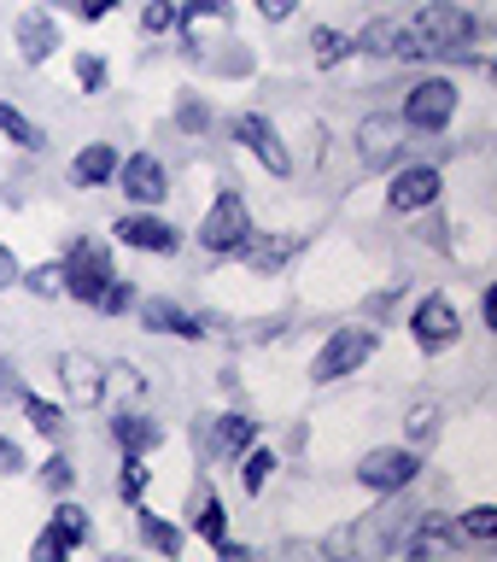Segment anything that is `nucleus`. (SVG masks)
I'll return each mask as SVG.
<instances>
[{
  "label": "nucleus",
  "mask_w": 497,
  "mask_h": 562,
  "mask_svg": "<svg viewBox=\"0 0 497 562\" xmlns=\"http://www.w3.org/2000/svg\"><path fill=\"white\" fill-rule=\"evenodd\" d=\"M410 24H416L421 42H428V59L433 53H468L474 35H481V24H474V12L463 7V0H428Z\"/></svg>",
  "instance_id": "obj_1"
},
{
  "label": "nucleus",
  "mask_w": 497,
  "mask_h": 562,
  "mask_svg": "<svg viewBox=\"0 0 497 562\" xmlns=\"http://www.w3.org/2000/svg\"><path fill=\"white\" fill-rule=\"evenodd\" d=\"M375 358V328H363V323H351V328H334L323 346H316V358H310V381L316 386H328V381H346V375H358V369Z\"/></svg>",
  "instance_id": "obj_2"
},
{
  "label": "nucleus",
  "mask_w": 497,
  "mask_h": 562,
  "mask_svg": "<svg viewBox=\"0 0 497 562\" xmlns=\"http://www.w3.org/2000/svg\"><path fill=\"white\" fill-rule=\"evenodd\" d=\"M246 235H252V211H246V200H240L235 188H223L217 200H211L205 223H200V246H205L211 258H235Z\"/></svg>",
  "instance_id": "obj_3"
},
{
  "label": "nucleus",
  "mask_w": 497,
  "mask_h": 562,
  "mask_svg": "<svg viewBox=\"0 0 497 562\" xmlns=\"http://www.w3.org/2000/svg\"><path fill=\"white\" fill-rule=\"evenodd\" d=\"M410 130L421 135H439V130H451V117H456V82L451 77H421L410 94H404V112H398Z\"/></svg>",
  "instance_id": "obj_4"
},
{
  "label": "nucleus",
  "mask_w": 497,
  "mask_h": 562,
  "mask_svg": "<svg viewBox=\"0 0 497 562\" xmlns=\"http://www.w3.org/2000/svg\"><path fill=\"white\" fill-rule=\"evenodd\" d=\"M410 334H416V346L428 351H451L456 340H463V316H456L451 305V293H428V299H416V311H410Z\"/></svg>",
  "instance_id": "obj_5"
},
{
  "label": "nucleus",
  "mask_w": 497,
  "mask_h": 562,
  "mask_svg": "<svg viewBox=\"0 0 497 562\" xmlns=\"http://www.w3.org/2000/svg\"><path fill=\"white\" fill-rule=\"evenodd\" d=\"M416 474H421V457L404 451V446H375V451L358 457V481L369 492H410Z\"/></svg>",
  "instance_id": "obj_6"
},
{
  "label": "nucleus",
  "mask_w": 497,
  "mask_h": 562,
  "mask_svg": "<svg viewBox=\"0 0 497 562\" xmlns=\"http://www.w3.org/2000/svg\"><path fill=\"white\" fill-rule=\"evenodd\" d=\"M112 258H105V246L94 240H70V252H65V293L77 299V305H94V293L112 281Z\"/></svg>",
  "instance_id": "obj_7"
},
{
  "label": "nucleus",
  "mask_w": 497,
  "mask_h": 562,
  "mask_svg": "<svg viewBox=\"0 0 497 562\" xmlns=\"http://www.w3.org/2000/svg\"><path fill=\"white\" fill-rule=\"evenodd\" d=\"M112 240L117 246H135V252H153V258H170L176 246H182V228L153 217V211H123L112 223Z\"/></svg>",
  "instance_id": "obj_8"
},
{
  "label": "nucleus",
  "mask_w": 497,
  "mask_h": 562,
  "mask_svg": "<svg viewBox=\"0 0 497 562\" xmlns=\"http://www.w3.org/2000/svg\"><path fill=\"white\" fill-rule=\"evenodd\" d=\"M117 182L135 205H165L170 200V170H165V158H153V153L117 158Z\"/></svg>",
  "instance_id": "obj_9"
},
{
  "label": "nucleus",
  "mask_w": 497,
  "mask_h": 562,
  "mask_svg": "<svg viewBox=\"0 0 497 562\" xmlns=\"http://www.w3.org/2000/svg\"><path fill=\"white\" fill-rule=\"evenodd\" d=\"M235 140H240L252 158H263V170H270V176H293V153L281 147L275 123L263 117V112H240V117H235Z\"/></svg>",
  "instance_id": "obj_10"
},
{
  "label": "nucleus",
  "mask_w": 497,
  "mask_h": 562,
  "mask_svg": "<svg viewBox=\"0 0 497 562\" xmlns=\"http://www.w3.org/2000/svg\"><path fill=\"white\" fill-rule=\"evenodd\" d=\"M88 533H94V521H88V509L82 504H59L53 509V521H47V533L30 544L35 562H53V557H65V551H77V544H88Z\"/></svg>",
  "instance_id": "obj_11"
},
{
  "label": "nucleus",
  "mask_w": 497,
  "mask_h": 562,
  "mask_svg": "<svg viewBox=\"0 0 497 562\" xmlns=\"http://www.w3.org/2000/svg\"><path fill=\"white\" fill-rule=\"evenodd\" d=\"M439 188H445L439 165H404V170L393 176V188H386V205L410 217V211H428V205L439 200Z\"/></svg>",
  "instance_id": "obj_12"
},
{
  "label": "nucleus",
  "mask_w": 497,
  "mask_h": 562,
  "mask_svg": "<svg viewBox=\"0 0 497 562\" xmlns=\"http://www.w3.org/2000/svg\"><path fill=\"white\" fill-rule=\"evenodd\" d=\"M59 386H65V398H77L88 411V404L105 398V363L94 351H59Z\"/></svg>",
  "instance_id": "obj_13"
},
{
  "label": "nucleus",
  "mask_w": 497,
  "mask_h": 562,
  "mask_svg": "<svg viewBox=\"0 0 497 562\" xmlns=\"http://www.w3.org/2000/svg\"><path fill=\"white\" fill-rule=\"evenodd\" d=\"M404 130H410V123L404 117H363L358 123V165H393V158L404 153Z\"/></svg>",
  "instance_id": "obj_14"
},
{
  "label": "nucleus",
  "mask_w": 497,
  "mask_h": 562,
  "mask_svg": "<svg viewBox=\"0 0 497 562\" xmlns=\"http://www.w3.org/2000/svg\"><path fill=\"white\" fill-rule=\"evenodd\" d=\"M135 311H140V328L147 334H176V340H200L205 323L193 311H182L176 299H135Z\"/></svg>",
  "instance_id": "obj_15"
},
{
  "label": "nucleus",
  "mask_w": 497,
  "mask_h": 562,
  "mask_svg": "<svg viewBox=\"0 0 497 562\" xmlns=\"http://www.w3.org/2000/svg\"><path fill=\"white\" fill-rule=\"evenodd\" d=\"M258 439V422L246 416V411H223V416H211V434H205V446L217 463H235V457L246 451Z\"/></svg>",
  "instance_id": "obj_16"
},
{
  "label": "nucleus",
  "mask_w": 497,
  "mask_h": 562,
  "mask_svg": "<svg viewBox=\"0 0 497 562\" xmlns=\"http://www.w3.org/2000/svg\"><path fill=\"white\" fill-rule=\"evenodd\" d=\"M12 35H18V53H24L30 65L53 59V47H59V24H53V12H42V7H24V12H18Z\"/></svg>",
  "instance_id": "obj_17"
},
{
  "label": "nucleus",
  "mask_w": 497,
  "mask_h": 562,
  "mask_svg": "<svg viewBox=\"0 0 497 562\" xmlns=\"http://www.w3.org/2000/svg\"><path fill=\"white\" fill-rule=\"evenodd\" d=\"M398 551H404V557H445V551H456V521L433 516V509H421Z\"/></svg>",
  "instance_id": "obj_18"
},
{
  "label": "nucleus",
  "mask_w": 497,
  "mask_h": 562,
  "mask_svg": "<svg viewBox=\"0 0 497 562\" xmlns=\"http://www.w3.org/2000/svg\"><path fill=\"white\" fill-rule=\"evenodd\" d=\"M293 252H298V235H258V228H252V235L240 240L246 270H258V276H275Z\"/></svg>",
  "instance_id": "obj_19"
},
{
  "label": "nucleus",
  "mask_w": 497,
  "mask_h": 562,
  "mask_svg": "<svg viewBox=\"0 0 497 562\" xmlns=\"http://www.w3.org/2000/svg\"><path fill=\"white\" fill-rule=\"evenodd\" d=\"M117 176V147L112 140H88V147L70 158V188H105Z\"/></svg>",
  "instance_id": "obj_20"
},
{
  "label": "nucleus",
  "mask_w": 497,
  "mask_h": 562,
  "mask_svg": "<svg viewBox=\"0 0 497 562\" xmlns=\"http://www.w3.org/2000/svg\"><path fill=\"white\" fill-rule=\"evenodd\" d=\"M112 439H117L123 451H140V457H147L153 446H165V428H158L153 416H140V411H117V416H112Z\"/></svg>",
  "instance_id": "obj_21"
},
{
  "label": "nucleus",
  "mask_w": 497,
  "mask_h": 562,
  "mask_svg": "<svg viewBox=\"0 0 497 562\" xmlns=\"http://www.w3.org/2000/svg\"><path fill=\"white\" fill-rule=\"evenodd\" d=\"M188 516H193V533L200 539H228V504L217 498L211 486H193V504H188Z\"/></svg>",
  "instance_id": "obj_22"
},
{
  "label": "nucleus",
  "mask_w": 497,
  "mask_h": 562,
  "mask_svg": "<svg viewBox=\"0 0 497 562\" xmlns=\"http://www.w3.org/2000/svg\"><path fill=\"white\" fill-rule=\"evenodd\" d=\"M228 12H235V7H228V0H188V7H182V24H176V30H182V42H188V53H193V35H200L205 24H228Z\"/></svg>",
  "instance_id": "obj_23"
},
{
  "label": "nucleus",
  "mask_w": 497,
  "mask_h": 562,
  "mask_svg": "<svg viewBox=\"0 0 497 562\" xmlns=\"http://www.w3.org/2000/svg\"><path fill=\"white\" fill-rule=\"evenodd\" d=\"M270 474H275V451H270V446H258V439H252V446L240 451V486L252 492V498H263V486H270Z\"/></svg>",
  "instance_id": "obj_24"
},
{
  "label": "nucleus",
  "mask_w": 497,
  "mask_h": 562,
  "mask_svg": "<svg viewBox=\"0 0 497 562\" xmlns=\"http://www.w3.org/2000/svg\"><path fill=\"white\" fill-rule=\"evenodd\" d=\"M0 135H7L12 147H30V153L47 147V130H42V123H30L18 105H7V100H0Z\"/></svg>",
  "instance_id": "obj_25"
},
{
  "label": "nucleus",
  "mask_w": 497,
  "mask_h": 562,
  "mask_svg": "<svg viewBox=\"0 0 497 562\" xmlns=\"http://www.w3.org/2000/svg\"><path fill=\"white\" fill-rule=\"evenodd\" d=\"M147 481H153L147 457H140V451H123V469H117V481H112V492H117L123 504H140V498H147Z\"/></svg>",
  "instance_id": "obj_26"
},
{
  "label": "nucleus",
  "mask_w": 497,
  "mask_h": 562,
  "mask_svg": "<svg viewBox=\"0 0 497 562\" xmlns=\"http://www.w3.org/2000/svg\"><path fill=\"white\" fill-rule=\"evenodd\" d=\"M140 544L158 551V557H176V551H182V527L165 521V516H153V509H140Z\"/></svg>",
  "instance_id": "obj_27"
},
{
  "label": "nucleus",
  "mask_w": 497,
  "mask_h": 562,
  "mask_svg": "<svg viewBox=\"0 0 497 562\" xmlns=\"http://www.w3.org/2000/svg\"><path fill=\"white\" fill-rule=\"evenodd\" d=\"M305 47H310V59H316V65H340V59H351V53H358V42H351V35L328 30V24H316Z\"/></svg>",
  "instance_id": "obj_28"
},
{
  "label": "nucleus",
  "mask_w": 497,
  "mask_h": 562,
  "mask_svg": "<svg viewBox=\"0 0 497 562\" xmlns=\"http://www.w3.org/2000/svg\"><path fill=\"white\" fill-rule=\"evenodd\" d=\"M439 416H445V411H439V398H416V404H410V416H404L410 446H428V439L439 434Z\"/></svg>",
  "instance_id": "obj_29"
},
{
  "label": "nucleus",
  "mask_w": 497,
  "mask_h": 562,
  "mask_svg": "<svg viewBox=\"0 0 497 562\" xmlns=\"http://www.w3.org/2000/svg\"><path fill=\"white\" fill-rule=\"evenodd\" d=\"M18 404H24V416L35 422V434L59 439V428H65V411H59V404H47V398H35V393H18Z\"/></svg>",
  "instance_id": "obj_30"
},
{
  "label": "nucleus",
  "mask_w": 497,
  "mask_h": 562,
  "mask_svg": "<svg viewBox=\"0 0 497 562\" xmlns=\"http://www.w3.org/2000/svg\"><path fill=\"white\" fill-rule=\"evenodd\" d=\"M94 311H100V316H123V311H135V281L112 276V281H105V288L94 293Z\"/></svg>",
  "instance_id": "obj_31"
},
{
  "label": "nucleus",
  "mask_w": 497,
  "mask_h": 562,
  "mask_svg": "<svg viewBox=\"0 0 497 562\" xmlns=\"http://www.w3.org/2000/svg\"><path fill=\"white\" fill-rule=\"evenodd\" d=\"M176 24H182V7H176V0H147V7H140V35H170Z\"/></svg>",
  "instance_id": "obj_32"
},
{
  "label": "nucleus",
  "mask_w": 497,
  "mask_h": 562,
  "mask_svg": "<svg viewBox=\"0 0 497 562\" xmlns=\"http://www.w3.org/2000/svg\"><path fill=\"white\" fill-rule=\"evenodd\" d=\"M463 533L474 544H497V504H474L468 516H463Z\"/></svg>",
  "instance_id": "obj_33"
},
{
  "label": "nucleus",
  "mask_w": 497,
  "mask_h": 562,
  "mask_svg": "<svg viewBox=\"0 0 497 562\" xmlns=\"http://www.w3.org/2000/svg\"><path fill=\"white\" fill-rule=\"evenodd\" d=\"M30 293L35 299H59L65 293V263H35V270H30Z\"/></svg>",
  "instance_id": "obj_34"
},
{
  "label": "nucleus",
  "mask_w": 497,
  "mask_h": 562,
  "mask_svg": "<svg viewBox=\"0 0 497 562\" xmlns=\"http://www.w3.org/2000/svg\"><path fill=\"white\" fill-rule=\"evenodd\" d=\"M176 123H182L188 135H205V130H211V123H217V117H211V105H205V100H193V94H188L182 105H176Z\"/></svg>",
  "instance_id": "obj_35"
},
{
  "label": "nucleus",
  "mask_w": 497,
  "mask_h": 562,
  "mask_svg": "<svg viewBox=\"0 0 497 562\" xmlns=\"http://www.w3.org/2000/svg\"><path fill=\"white\" fill-rule=\"evenodd\" d=\"M77 82H82V94H100L105 88V59L100 53H77Z\"/></svg>",
  "instance_id": "obj_36"
},
{
  "label": "nucleus",
  "mask_w": 497,
  "mask_h": 562,
  "mask_svg": "<svg viewBox=\"0 0 497 562\" xmlns=\"http://www.w3.org/2000/svg\"><path fill=\"white\" fill-rule=\"evenodd\" d=\"M42 481H47L53 492H70V486H77V469H70V457H65V451H59V457H47Z\"/></svg>",
  "instance_id": "obj_37"
},
{
  "label": "nucleus",
  "mask_w": 497,
  "mask_h": 562,
  "mask_svg": "<svg viewBox=\"0 0 497 562\" xmlns=\"http://www.w3.org/2000/svg\"><path fill=\"white\" fill-rule=\"evenodd\" d=\"M0 474H24V451H18V439L0 434Z\"/></svg>",
  "instance_id": "obj_38"
},
{
  "label": "nucleus",
  "mask_w": 497,
  "mask_h": 562,
  "mask_svg": "<svg viewBox=\"0 0 497 562\" xmlns=\"http://www.w3.org/2000/svg\"><path fill=\"white\" fill-rule=\"evenodd\" d=\"M18 281H24V270H18L12 246H0V293H7V288H18Z\"/></svg>",
  "instance_id": "obj_39"
},
{
  "label": "nucleus",
  "mask_w": 497,
  "mask_h": 562,
  "mask_svg": "<svg viewBox=\"0 0 497 562\" xmlns=\"http://www.w3.org/2000/svg\"><path fill=\"white\" fill-rule=\"evenodd\" d=\"M70 7H77V18H88V24H94V18H105L117 0H70Z\"/></svg>",
  "instance_id": "obj_40"
},
{
  "label": "nucleus",
  "mask_w": 497,
  "mask_h": 562,
  "mask_svg": "<svg viewBox=\"0 0 497 562\" xmlns=\"http://www.w3.org/2000/svg\"><path fill=\"white\" fill-rule=\"evenodd\" d=\"M24 386H18V369H12V358H0V398H18Z\"/></svg>",
  "instance_id": "obj_41"
},
{
  "label": "nucleus",
  "mask_w": 497,
  "mask_h": 562,
  "mask_svg": "<svg viewBox=\"0 0 497 562\" xmlns=\"http://www.w3.org/2000/svg\"><path fill=\"white\" fill-rule=\"evenodd\" d=\"M258 12H263V18H270V24H281V18H287V12H293V0H258Z\"/></svg>",
  "instance_id": "obj_42"
},
{
  "label": "nucleus",
  "mask_w": 497,
  "mask_h": 562,
  "mask_svg": "<svg viewBox=\"0 0 497 562\" xmlns=\"http://www.w3.org/2000/svg\"><path fill=\"white\" fill-rule=\"evenodd\" d=\"M481 323H486V328H497V288H486V293H481Z\"/></svg>",
  "instance_id": "obj_43"
}]
</instances>
